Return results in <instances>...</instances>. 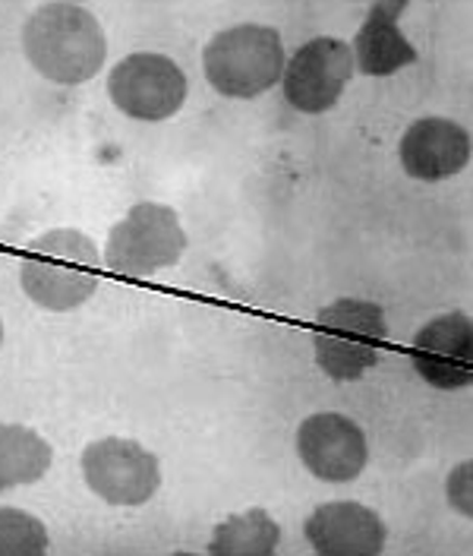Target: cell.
Segmentation results:
<instances>
[{"label": "cell", "instance_id": "cell-1", "mask_svg": "<svg viewBox=\"0 0 473 556\" xmlns=\"http://www.w3.org/2000/svg\"><path fill=\"white\" fill-rule=\"evenodd\" d=\"M23 48L33 67L61 86L89 83L107 58V38L99 20L76 3L38 7L23 29Z\"/></svg>", "mask_w": 473, "mask_h": 556}, {"label": "cell", "instance_id": "cell-2", "mask_svg": "<svg viewBox=\"0 0 473 556\" xmlns=\"http://www.w3.org/2000/svg\"><path fill=\"white\" fill-rule=\"evenodd\" d=\"M102 278V253L82 231L61 228L29 243L20 281L23 291L44 311H76L86 304Z\"/></svg>", "mask_w": 473, "mask_h": 556}, {"label": "cell", "instance_id": "cell-3", "mask_svg": "<svg viewBox=\"0 0 473 556\" xmlns=\"http://www.w3.org/2000/svg\"><path fill=\"white\" fill-rule=\"evenodd\" d=\"M388 342V323L379 304L341 298L316 316V364L338 382L360 380Z\"/></svg>", "mask_w": 473, "mask_h": 556}, {"label": "cell", "instance_id": "cell-4", "mask_svg": "<svg viewBox=\"0 0 473 556\" xmlns=\"http://www.w3.org/2000/svg\"><path fill=\"white\" fill-rule=\"evenodd\" d=\"M205 79L228 99H253L269 92L284 76V45L269 26H234L218 33L203 54Z\"/></svg>", "mask_w": 473, "mask_h": 556}, {"label": "cell", "instance_id": "cell-5", "mask_svg": "<svg viewBox=\"0 0 473 556\" xmlns=\"http://www.w3.org/2000/svg\"><path fill=\"white\" fill-rule=\"evenodd\" d=\"M187 250L180 215L162 203H136L114 228L104 247V266L114 276H155L177 266Z\"/></svg>", "mask_w": 473, "mask_h": 556}, {"label": "cell", "instance_id": "cell-6", "mask_svg": "<svg viewBox=\"0 0 473 556\" xmlns=\"http://www.w3.org/2000/svg\"><path fill=\"white\" fill-rule=\"evenodd\" d=\"M82 475L92 493L111 506H142L162 486L158 455L120 437L89 443L82 452Z\"/></svg>", "mask_w": 473, "mask_h": 556}, {"label": "cell", "instance_id": "cell-7", "mask_svg": "<svg viewBox=\"0 0 473 556\" xmlns=\"http://www.w3.org/2000/svg\"><path fill=\"white\" fill-rule=\"evenodd\" d=\"M111 102L136 121H168L187 102V76L165 54H130L111 70Z\"/></svg>", "mask_w": 473, "mask_h": 556}, {"label": "cell", "instance_id": "cell-8", "mask_svg": "<svg viewBox=\"0 0 473 556\" xmlns=\"http://www.w3.org/2000/svg\"><path fill=\"white\" fill-rule=\"evenodd\" d=\"M354 76V51L341 38H312L284 70V99L304 114H322L338 104Z\"/></svg>", "mask_w": 473, "mask_h": 556}, {"label": "cell", "instance_id": "cell-9", "mask_svg": "<svg viewBox=\"0 0 473 556\" xmlns=\"http://www.w3.org/2000/svg\"><path fill=\"white\" fill-rule=\"evenodd\" d=\"M297 455L306 468L329 484H347L367 468V437L344 415H312L297 430Z\"/></svg>", "mask_w": 473, "mask_h": 556}, {"label": "cell", "instance_id": "cell-10", "mask_svg": "<svg viewBox=\"0 0 473 556\" xmlns=\"http://www.w3.org/2000/svg\"><path fill=\"white\" fill-rule=\"evenodd\" d=\"M413 367L436 389H464L473 380V323L468 313L430 319L413 339Z\"/></svg>", "mask_w": 473, "mask_h": 556}, {"label": "cell", "instance_id": "cell-11", "mask_svg": "<svg viewBox=\"0 0 473 556\" xmlns=\"http://www.w3.org/2000/svg\"><path fill=\"white\" fill-rule=\"evenodd\" d=\"M306 541L322 556H375L385 547V521L360 503H325L304 525Z\"/></svg>", "mask_w": 473, "mask_h": 556}, {"label": "cell", "instance_id": "cell-12", "mask_svg": "<svg viewBox=\"0 0 473 556\" xmlns=\"http://www.w3.org/2000/svg\"><path fill=\"white\" fill-rule=\"evenodd\" d=\"M471 162V134L448 117H423L401 139V165L417 180L455 177Z\"/></svg>", "mask_w": 473, "mask_h": 556}, {"label": "cell", "instance_id": "cell-13", "mask_svg": "<svg viewBox=\"0 0 473 556\" xmlns=\"http://www.w3.org/2000/svg\"><path fill=\"white\" fill-rule=\"evenodd\" d=\"M405 10L407 0H388V3H375L367 13L360 33L354 38V48H350L363 73L388 76V73L417 61V48L398 29V16Z\"/></svg>", "mask_w": 473, "mask_h": 556}, {"label": "cell", "instance_id": "cell-14", "mask_svg": "<svg viewBox=\"0 0 473 556\" xmlns=\"http://www.w3.org/2000/svg\"><path fill=\"white\" fill-rule=\"evenodd\" d=\"M51 446L23 424H0V490L35 484L51 468Z\"/></svg>", "mask_w": 473, "mask_h": 556}, {"label": "cell", "instance_id": "cell-15", "mask_svg": "<svg viewBox=\"0 0 473 556\" xmlns=\"http://www.w3.org/2000/svg\"><path fill=\"white\" fill-rule=\"evenodd\" d=\"M281 541V528L266 509L231 516L215 528L208 554L215 556H269Z\"/></svg>", "mask_w": 473, "mask_h": 556}, {"label": "cell", "instance_id": "cell-16", "mask_svg": "<svg viewBox=\"0 0 473 556\" xmlns=\"http://www.w3.org/2000/svg\"><path fill=\"white\" fill-rule=\"evenodd\" d=\"M48 551L44 525L23 509H0V556H38Z\"/></svg>", "mask_w": 473, "mask_h": 556}, {"label": "cell", "instance_id": "cell-17", "mask_svg": "<svg viewBox=\"0 0 473 556\" xmlns=\"http://www.w3.org/2000/svg\"><path fill=\"white\" fill-rule=\"evenodd\" d=\"M471 465H461L451 478H448V500L451 506H458V513L471 516Z\"/></svg>", "mask_w": 473, "mask_h": 556}, {"label": "cell", "instance_id": "cell-18", "mask_svg": "<svg viewBox=\"0 0 473 556\" xmlns=\"http://www.w3.org/2000/svg\"><path fill=\"white\" fill-rule=\"evenodd\" d=\"M0 342H3V326H0Z\"/></svg>", "mask_w": 473, "mask_h": 556}]
</instances>
